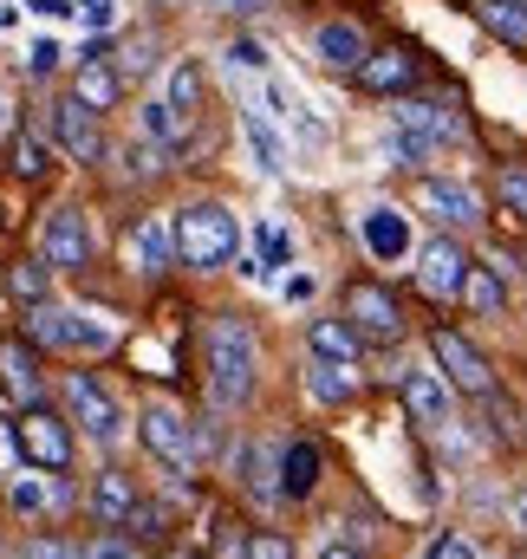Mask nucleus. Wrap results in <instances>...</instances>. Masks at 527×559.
I'll return each instance as SVG.
<instances>
[{
    "label": "nucleus",
    "instance_id": "f257e3e1",
    "mask_svg": "<svg viewBox=\"0 0 527 559\" xmlns=\"http://www.w3.org/2000/svg\"><path fill=\"white\" fill-rule=\"evenodd\" d=\"M202 358H209V404L215 411H235L255 397L261 384V345L248 332L242 312H215L209 332H202Z\"/></svg>",
    "mask_w": 527,
    "mask_h": 559
},
{
    "label": "nucleus",
    "instance_id": "f03ea898",
    "mask_svg": "<svg viewBox=\"0 0 527 559\" xmlns=\"http://www.w3.org/2000/svg\"><path fill=\"white\" fill-rule=\"evenodd\" d=\"M176 254H183V267H196V274H215L222 261H235V254H242V222H235V209H222V202H189V209H176Z\"/></svg>",
    "mask_w": 527,
    "mask_h": 559
},
{
    "label": "nucleus",
    "instance_id": "7ed1b4c3",
    "mask_svg": "<svg viewBox=\"0 0 527 559\" xmlns=\"http://www.w3.org/2000/svg\"><path fill=\"white\" fill-rule=\"evenodd\" d=\"M33 338L39 345H52V352H79V358H98V352H112L118 345V325L112 319H98V312H72V306H33Z\"/></svg>",
    "mask_w": 527,
    "mask_h": 559
},
{
    "label": "nucleus",
    "instance_id": "20e7f679",
    "mask_svg": "<svg viewBox=\"0 0 527 559\" xmlns=\"http://www.w3.org/2000/svg\"><path fill=\"white\" fill-rule=\"evenodd\" d=\"M66 404H72V423L85 429V442H98V449H118L125 442V404L92 371H72L66 378Z\"/></svg>",
    "mask_w": 527,
    "mask_h": 559
},
{
    "label": "nucleus",
    "instance_id": "39448f33",
    "mask_svg": "<svg viewBox=\"0 0 527 559\" xmlns=\"http://www.w3.org/2000/svg\"><path fill=\"white\" fill-rule=\"evenodd\" d=\"M137 436H143V449H150L163 468H176V475H189V468H196V423L183 417L176 404H143Z\"/></svg>",
    "mask_w": 527,
    "mask_h": 559
},
{
    "label": "nucleus",
    "instance_id": "423d86ee",
    "mask_svg": "<svg viewBox=\"0 0 527 559\" xmlns=\"http://www.w3.org/2000/svg\"><path fill=\"white\" fill-rule=\"evenodd\" d=\"M39 261H46L52 274H79V267H92V222H85L79 209H52L46 228H39Z\"/></svg>",
    "mask_w": 527,
    "mask_h": 559
},
{
    "label": "nucleus",
    "instance_id": "0eeeda50",
    "mask_svg": "<svg viewBox=\"0 0 527 559\" xmlns=\"http://www.w3.org/2000/svg\"><path fill=\"white\" fill-rule=\"evenodd\" d=\"M397 384H403V404H410V417L430 423V429H443V423L456 417V384L443 378V365L430 358V365H403L397 371Z\"/></svg>",
    "mask_w": 527,
    "mask_h": 559
},
{
    "label": "nucleus",
    "instance_id": "6e6552de",
    "mask_svg": "<svg viewBox=\"0 0 527 559\" xmlns=\"http://www.w3.org/2000/svg\"><path fill=\"white\" fill-rule=\"evenodd\" d=\"M430 358L443 365V378L462 391V397H489L495 391V371H489V358L462 338V332H430Z\"/></svg>",
    "mask_w": 527,
    "mask_h": 559
},
{
    "label": "nucleus",
    "instance_id": "1a4fd4ad",
    "mask_svg": "<svg viewBox=\"0 0 527 559\" xmlns=\"http://www.w3.org/2000/svg\"><path fill=\"white\" fill-rule=\"evenodd\" d=\"M359 241H365V254H372L378 267H397V261H410V254H417L410 215L391 209V202H372V209L359 215Z\"/></svg>",
    "mask_w": 527,
    "mask_h": 559
},
{
    "label": "nucleus",
    "instance_id": "9d476101",
    "mask_svg": "<svg viewBox=\"0 0 527 559\" xmlns=\"http://www.w3.org/2000/svg\"><path fill=\"white\" fill-rule=\"evenodd\" d=\"M183 254H176V215H143L131 235H125V267L143 280L169 274Z\"/></svg>",
    "mask_w": 527,
    "mask_h": 559
},
{
    "label": "nucleus",
    "instance_id": "9b49d317",
    "mask_svg": "<svg viewBox=\"0 0 527 559\" xmlns=\"http://www.w3.org/2000/svg\"><path fill=\"white\" fill-rule=\"evenodd\" d=\"M229 468H235V488L255 501V508H280L286 495H280V442H242L235 455H229Z\"/></svg>",
    "mask_w": 527,
    "mask_h": 559
},
{
    "label": "nucleus",
    "instance_id": "f8f14e48",
    "mask_svg": "<svg viewBox=\"0 0 527 559\" xmlns=\"http://www.w3.org/2000/svg\"><path fill=\"white\" fill-rule=\"evenodd\" d=\"M346 319H352L365 338H378V345H397V338H403V312H397V299L378 280H352V286H346Z\"/></svg>",
    "mask_w": 527,
    "mask_h": 559
},
{
    "label": "nucleus",
    "instance_id": "ddd939ff",
    "mask_svg": "<svg viewBox=\"0 0 527 559\" xmlns=\"http://www.w3.org/2000/svg\"><path fill=\"white\" fill-rule=\"evenodd\" d=\"M469 254L449 241V235H436V241H423L417 248V286L430 293V299H462V286H469Z\"/></svg>",
    "mask_w": 527,
    "mask_h": 559
},
{
    "label": "nucleus",
    "instance_id": "4468645a",
    "mask_svg": "<svg viewBox=\"0 0 527 559\" xmlns=\"http://www.w3.org/2000/svg\"><path fill=\"white\" fill-rule=\"evenodd\" d=\"M52 138H59V150H66L72 163H98V156H105V138H98V111H92L79 92L52 105Z\"/></svg>",
    "mask_w": 527,
    "mask_h": 559
},
{
    "label": "nucleus",
    "instance_id": "2eb2a0df",
    "mask_svg": "<svg viewBox=\"0 0 527 559\" xmlns=\"http://www.w3.org/2000/svg\"><path fill=\"white\" fill-rule=\"evenodd\" d=\"M417 202L443 222V228H476L482 222V195L469 182H449V176H423L417 182Z\"/></svg>",
    "mask_w": 527,
    "mask_h": 559
},
{
    "label": "nucleus",
    "instance_id": "dca6fc26",
    "mask_svg": "<svg viewBox=\"0 0 527 559\" xmlns=\"http://www.w3.org/2000/svg\"><path fill=\"white\" fill-rule=\"evenodd\" d=\"M13 436H20L26 462H39V468H52V475L72 462V436H66V423L46 417V411H26V417L13 423Z\"/></svg>",
    "mask_w": 527,
    "mask_h": 559
},
{
    "label": "nucleus",
    "instance_id": "f3484780",
    "mask_svg": "<svg viewBox=\"0 0 527 559\" xmlns=\"http://www.w3.org/2000/svg\"><path fill=\"white\" fill-rule=\"evenodd\" d=\"M313 59H319L326 72H352V79H359V66L372 59V46H365V33H359L352 20H326V26L313 33Z\"/></svg>",
    "mask_w": 527,
    "mask_h": 559
},
{
    "label": "nucleus",
    "instance_id": "a211bd4d",
    "mask_svg": "<svg viewBox=\"0 0 527 559\" xmlns=\"http://www.w3.org/2000/svg\"><path fill=\"white\" fill-rule=\"evenodd\" d=\"M143 508V495H137V481L125 468H98V481H92V521L98 527H131V514Z\"/></svg>",
    "mask_w": 527,
    "mask_h": 559
},
{
    "label": "nucleus",
    "instance_id": "6ab92c4d",
    "mask_svg": "<svg viewBox=\"0 0 527 559\" xmlns=\"http://www.w3.org/2000/svg\"><path fill=\"white\" fill-rule=\"evenodd\" d=\"M319 475H326L319 442H306V436L280 442V495H286V501H306V495L319 488Z\"/></svg>",
    "mask_w": 527,
    "mask_h": 559
},
{
    "label": "nucleus",
    "instance_id": "aec40b11",
    "mask_svg": "<svg viewBox=\"0 0 527 559\" xmlns=\"http://www.w3.org/2000/svg\"><path fill=\"white\" fill-rule=\"evenodd\" d=\"M306 352L313 358H332V365H359L365 332L352 319H306Z\"/></svg>",
    "mask_w": 527,
    "mask_h": 559
},
{
    "label": "nucleus",
    "instance_id": "412c9836",
    "mask_svg": "<svg viewBox=\"0 0 527 559\" xmlns=\"http://www.w3.org/2000/svg\"><path fill=\"white\" fill-rule=\"evenodd\" d=\"M391 124H403V131H417V138H430V143L462 138V118L443 111V105H430V98H403V105H391Z\"/></svg>",
    "mask_w": 527,
    "mask_h": 559
},
{
    "label": "nucleus",
    "instance_id": "4be33fe9",
    "mask_svg": "<svg viewBox=\"0 0 527 559\" xmlns=\"http://www.w3.org/2000/svg\"><path fill=\"white\" fill-rule=\"evenodd\" d=\"M293 228L280 222V215H261L255 222V261H248V280H267L273 267H293Z\"/></svg>",
    "mask_w": 527,
    "mask_h": 559
},
{
    "label": "nucleus",
    "instance_id": "5701e85b",
    "mask_svg": "<svg viewBox=\"0 0 527 559\" xmlns=\"http://www.w3.org/2000/svg\"><path fill=\"white\" fill-rule=\"evenodd\" d=\"M410 79H417V59H410L403 46H378V52L359 66V85H365V92H385V98H391V92H403Z\"/></svg>",
    "mask_w": 527,
    "mask_h": 559
},
{
    "label": "nucleus",
    "instance_id": "b1692460",
    "mask_svg": "<svg viewBox=\"0 0 527 559\" xmlns=\"http://www.w3.org/2000/svg\"><path fill=\"white\" fill-rule=\"evenodd\" d=\"M242 138H248V150H255L261 176H280V169H286V138L273 131L267 111H242Z\"/></svg>",
    "mask_w": 527,
    "mask_h": 559
},
{
    "label": "nucleus",
    "instance_id": "393cba45",
    "mask_svg": "<svg viewBox=\"0 0 527 559\" xmlns=\"http://www.w3.org/2000/svg\"><path fill=\"white\" fill-rule=\"evenodd\" d=\"M202 92H209V79H202V66H196V59H176V66L163 72V98H169L183 118H196V111H202Z\"/></svg>",
    "mask_w": 527,
    "mask_h": 559
},
{
    "label": "nucleus",
    "instance_id": "a878e982",
    "mask_svg": "<svg viewBox=\"0 0 527 559\" xmlns=\"http://www.w3.org/2000/svg\"><path fill=\"white\" fill-rule=\"evenodd\" d=\"M46 475H52V468H46ZM46 475H39V468H20V475L7 481V508H13L20 521H39V514L52 508V488H46Z\"/></svg>",
    "mask_w": 527,
    "mask_h": 559
},
{
    "label": "nucleus",
    "instance_id": "bb28decb",
    "mask_svg": "<svg viewBox=\"0 0 527 559\" xmlns=\"http://www.w3.org/2000/svg\"><path fill=\"white\" fill-rule=\"evenodd\" d=\"M137 138H150L156 150L183 143V111H176L169 98H150V105H137Z\"/></svg>",
    "mask_w": 527,
    "mask_h": 559
},
{
    "label": "nucleus",
    "instance_id": "cd10ccee",
    "mask_svg": "<svg viewBox=\"0 0 527 559\" xmlns=\"http://www.w3.org/2000/svg\"><path fill=\"white\" fill-rule=\"evenodd\" d=\"M72 92H79V98H85V105H92V111L105 118V111L118 105V92H125V85H118V72H112V66L85 59V66H79V79H72Z\"/></svg>",
    "mask_w": 527,
    "mask_h": 559
},
{
    "label": "nucleus",
    "instance_id": "c85d7f7f",
    "mask_svg": "<svg viewBox=\"0 0 527 559\" xmlns=\"http://www.w3.org/2000/svg\"><path fill=\"white\" fill-rule=\"evenodd\" d=\"M306 391H313V404H346V397H352V365L313 358V371H306Z\"/></svg>",
    "mask_w": 527,
    "mask_h": 559
},
{
    "label": "nucleus",
    "instance_id": "c756f323",
    "mask_svg": "<svg viewBox=\"0 0 527 559\" xmlns=\"http://www.w3.org/2000/svg\"><path fill=\"white\" fill-rule=\"evenodd\" d=\"M482 26L508 46H527V0H489L482 7Z\"/></svg>",
    "mask_w": 527,
    "mask_h": 559
},
{
    "label": "nucleus",
    "instance_id": "7c9ffc66",
    "mask_svg": "<svg viewBox=\"0 0 527 559\" xmlns=\"http://www.w3.org/2000/svg\"><path fill=\"white\" fill-rule=\"evenodd\" d=\"M462 299L482 312V319H495L502 306H508V286H502V267H476L469 274V286H462Z\"/></svg>",
    "mask_w": 527,
    "mask_h": 559
},
{
    "label": "nucleus",
    "instance_id": "2f4dec72",
    "mask_svg": "<svg viewBox=\"0 0 527 559\" xmlns=\"http://www.w3.org/2000/svg\"><path fill=\"white\" fill-rule=\"evenodd\" d=\"M0 365H7V391H13L20 404H39V391H46V384H39V371H33V358H26L20 345H7V352H0Z\"/></svg>",
    "mask_w": 527,
    "mask_h": 559
},
{
    "label": "nucleus",
    "instance_id": "473e14b6",
    "mask_svg": "<svg viewBox=\"0 0 527 559\" xmlns=\"http://www.w3.org/2000/svg\"><path fill=\"white\" fill-rule=\"evenodd\" d=\"M378 150L391 156L397 169H423L436 143H430V138H417V131H403V124H391V131H385V143H378Z\"/></svg>",
    "mask_w": 527,
    "mask_h": 559
},
{
    "label": "nucleus",
    "instance_id": "72a5a7b5",
    "mask_svg": "<svg viewBox=\"0 0 527 559\" xmlns=\"http://www.w3.org/2000/svg\"><path fill=\"white\" fill-rule=\"evenodd\" d=\"M46 169H52V163H46V143H39V138L13 143V176H20V182H39Z\"/></svg>",
    "mask_w": 527,
    "mask_h": 559
},
{
    "label": "nucleus",
    "instance_id": "f704fd0d",
    "mask_svg": "<svg viewBox=\"0 0 527 559\" xmlns=\"http://www.w3.org/2000/svg\"><path fill=\"white\" fill-rule=\"evenodd\" d=\"M118 169H125V176H131V182H150V176H156V169H163V163H156V143H150V138L125 143V163H118Z\"/></svg>",
    "mask_w": 527,
    "mask_h": 559
},
{
    "label": "nucleus",
    "instance_id": "c9c22d12",
    "mask_svg": "<svg viewBox=\"0 0 527 559\" xmlns=\"http://www.w3.org/2000/svg\"><path fill=\"white\" fill-rule=\"evenodd\" d=\"M26 72H33V79H52V72H59V39H52V33H39V39L26 46Z\"/></svg>",
    "mask_w": 527,
    "mask_h": 559
},
{
    "label": "nucleus",
    "instance_id": "e433bc0d",
    "mask_svg": "<svg viewBox=\"0 0 527 559\" xmlns=\"http://www.w3.org/2000/svg\"><path fill=\"white\" fill-rule=\"evenodd\" d=\"M495 195H502V209H508V215H522V222H527V169H502Z\"/></svg>",
    "mask_w": 527,
    "mask_h": 559
},
{
    "label": "nucleus",
    "instance_id": "4c0bfd02",
    "mask_svg": "<svg viewBox=\"0 0 527 559\" xmlns=\"http://www.w3.org/2000/svg\"><path fill=\"white\" fill-rule=\"evenodd\" d=\"M222 59H229V72H267V46L261 39H235Z\"/></svg>",
    "mask_w": 527,
    "mask_h": 559
},
{
    "label": "nucleus",
    "instance_id": "58836bf2",
    "mask_svg": "<svg viewBox=\"0 0 527 559\" xmlns=\"http://www.w3.org/2000/svg\"><path fill=\"white\" fill-rule=\"evenodd\" d=\"M20 559H85V547L79 540H59V534H39V540H26Z\"/></svg>",
    "mask_w": 527,
    "mask_h": 559
},
{
    "label": "nucleus",
    "instance_id": "ea45409f",
    "mask_svg": "<svg viewBox=\"0 0 527 559\" xmlns=\"http://www.w3.org/2000/svg\"><path fill=\"white\" fill-rule=\"evenodd\" d=\"M46 274H52V267H46V261H33V267H13V293H20V299H33V306H39V299H46Z\"/></svg>",
    "mask_w": 527,
    "mask_h": 559
},
{
    "label": "nucleus",
    "instance_id": "a19ab883",
    "mask_svg": "<svg viewBox=\"0 0 527 559\" xmlns=\"http://www.w3.org/2000/svg\"><path fill=\"white\" fill-rule=\"evenodd\" d=\"M85 559H143V554H137V540H125V534H98V540H85Z\"/></svg>",
    "mask_w": 527,
    "mask_h": 559
},
{
    "label": "nucleus",
    "instance_id": "79ce46f5",
    "mask_svg": "<svg viewBox=\"0 0 527 559\" xmlns=\"http://www.w3.org/2000/svg\"><path fill=\"white\" fill-rule=\"evenodd\" d=\"M313 559H372V554H365V547H359L352 534H326V540L313 547Z\"/></svg>",
    "mask_w": 527,
    "mask_h": 559
},
{
    "label": "nucleus",
    "instance_id": "37998d69",
    "mask_svg": "<svg viewBox=\"0 0 527 559\" xmlns=\"http://www.w3.org/2000/svg\"><path fill=\"white\" fill-rule=\"evenodd\" d=\"M248 554H255V559H293V547H286L280 534H267V527H261V534H248Z\"/></svg>",
    "mask_w": 527,
    "mask_h": 559
},
{
    "label": "nucleus",
    "instance_id": "c03bdc74",
    "mask_svg": "<svg viewBox=\"0 0 527 559\" xmlns=\"http://www.w3.org/2000/svg\"><path fill=\"white\" fill-rule=\"evenodd\" d=\"M430 559H482V554H476V540H469V534H449V540H436V547H430Z\"/></svg>",
    "mask_w": 527,
    "mask_h": 559
},
{
    "label": "nucleus",
    "instance_id": "a18cd8bd",
    "mask_svg": "<svg viewBox=\"0 0 527 559\" xmlns=\"http://www.w3.org/2000/svg\"><path fill=\"white\" fill-rule=\"evenodd\" d=\"M313 293H319V280H313V274H293L286 286H280V299H293V306H306Z\"/></svg>",
    "mask_w": 527,
    "mask_h": 559
},
{
    "label": "nucleus",
    "instance_id": "49530a36",
    "mask_svg": "<svg viewBox=\"0 0 527 559\" xmlns=\"http://www.w3.org/2000/svg\"><path fill=\"white\" fill-rule=\"evenodd\" d=\"M26 7H33L39 20H72V13H79V0H26Z\"/></svg>",
    "mask_w": 527,
    "mask_h": 559
},
{
    "label": "nucleus",
    "instance_id": "de8ad7c7",
    "mask_svg": "<svg viewBox=\"0 0 527 559\" xmlns=\"http://www.w3.org/2000/svg\"><path fill=\"white\" fill-rule=\"evenodd\" d=\"M215 13H242V20H255V13H267V0H209Z\"/></svg>",
    "mask_w": 527,
    "mask_h": 559
},
{
    "label": "nucleus",
    "instance_id": "09e8293b",
    "mask_svg": "<svg viewBox=\"0 0 527 559\" xmlns=\"http://www.w3.org/2000/svg\"><path fill=\"white\" fill-rule=\"evenodd\" d=\"M125 72H150V39H131L125 46Z\"/></svg>",
    "mask_w": 527,
    "mask_h": 559
},
{
    "label": "nucleus",
    "instance_id": "8fccbe9b",
    "mask_svg": "<svg viewBox=\"0 0 527 559\" xmlns=\"http://www.w3.org/2000/svg\"><path fill=\"white\" fill-rule=\"evenodd\" d=\"M222 559H255V554H248V540H222Z\"/></svg>",
    "mask_w": 527,
    "mask_h": 559
},
{
    "label": "nucleus",
    "instance_id": "3c124183",
    "mask_svg": "<svg viewBox=\"0 0 527 559\" xmlns=\"http://www.w3.org/2000/svg\"><path fill=\"white\" fill-rule=\"evenodd\" d=\"M515 521H522V534H527V488L515 495Z\"/></svg>",
    "mask_w": 527,
    "mask_h": 559
},
{
    "label": "nucleus",
    "instance_id": "603ef678",
    "mask_svg": "<svg viewBox=\"0 0 527 559\" xmlns=\"http://www.w3.org/2000/svg\"><path fill=\"white\" fill-rule=\"evenodd\" d=\"M7 26H13V7H0V33H7Z\"/></svg>",
    "mask_w": 527,
    "mask_h": 559
},
{
    "label": "nucleus",
    "instance_id": "864d4df0",
    "mask_svg": "<svg viewBox=\"0 0 527 559\" xmlns=\"http://www.w3.org/2000/svg\"><path fill=\"white\" fill-rule=\"evenodd\" d=\"M0 131H7V98H0Z\"/></svg>",
    "mask_w": 527,
    "mask_h": 559
},
{
    "label": "nucleus",
    "instance_id": "5fc2aeb1",
    "mask_svg": "<svg viewBox=\"0 0 527 559\" xmlns=\"http://www.w3.org/2000/svg\"><path fill=\"white\" fill-rule=\"evenodd\" d=\"M163 559H196V554H163Z\"/></svg>",
    "mask_w": 527,
    "mask_h": 559
},
{
    "label": "nucleus",
    "instance_id": "6e6d98bb",
    "mask_svg": "<svg viewBox=\"0 0 527 559\" xmlns=\"http://www.w3.org/2000/svg\"><path fill=\"white\" fill-rule=\"evenodd\" d=\"M79 7H105V0H79Z\"/></svg>",
    "mask_w": 527,
    "mask_h": 559
},
{
    "label": "nucleus",
    "instance_id": "4d7b16f0",
    "mask_svg": "<svg viewBox=\"0 0 527 559\" xmlns=\"http://www.w3.org/2000/svg\"><path fill=\"white\" fill-rule=\"evenodd\" d=\"M156 7H169V0H156Z\"/></svg>",
    "mask_w": 527,
    "mask_h": 559
}]
</instances>
